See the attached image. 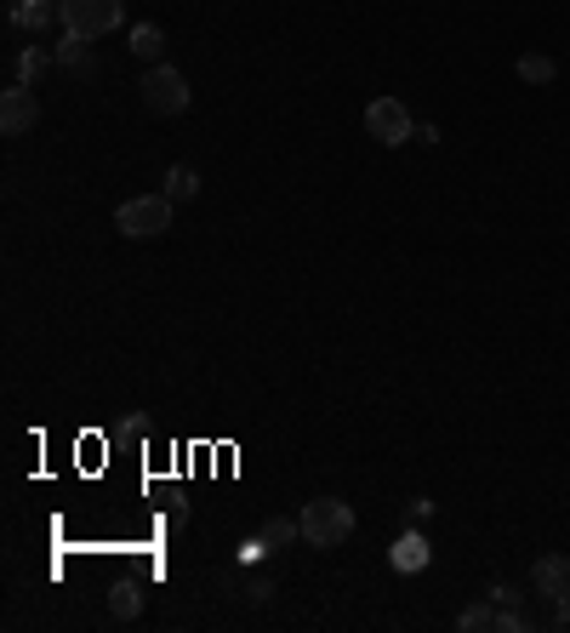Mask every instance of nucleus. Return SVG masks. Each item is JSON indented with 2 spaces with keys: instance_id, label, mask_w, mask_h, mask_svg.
Instances as JSON below:
<instances>
[{
  "instance_id": "nucleus-8",
  "label": "nucleus",
  "mask_w": 570,
  "mask_h": 633,
  "mask_svg": "<svg viewBox=\"0 0 570 633\" xmlns=\"http://www.w3.org/2000/svg\"><path fill=\"white\" fill-rule=\"evenodd\" d=\"M388 559H394V571H399V577H417V571H428L433 548H428V537H422V530H399V537H394V548H388Z\"/></svg>"
},
{
  "instance_id": "nucleus-2",
  "label": "nucleus",
  "mask_w": 570,
  "mask_h": 633,
  "mask_svg": "<svg viewBox=\"0 0 570 633\" xmlns=\"http://www.w3.org/2000/svg\"><path fill=\"white\" fill-rule=\"evenodd\" d=\"M69 35L80 41H104L126 23V0H63V18H57Z\"/></svg>"
},
{
  "instance_id": "nucleus-1",
  "label": "nucleus",
  "mask_w": 570,
  "mask_h": 633,
  "mask_svg": "<svg viewBox=\"0 0 570 633\" xmlns=\"http://www.w3.org/2000/svg\"><path fill=\"white\" fill-rule=\"evenodd\" d=\"M297 519H303V543L309 548H343L354 537V508L343 503V496H314Z\"/></svg>"
},
{
  "instance_id": "nucleus-6",
  "label": "nucleus",
  "mask_w": 570,
  "mask_h": 633,
  "mask_svg": "<svg viewBox=\"0 0 570 633\" xmlns=\"http://www.w3.org/2000/svg\"><path fill=\"white\" fill-rule=\"evenodd\" d=\"M35 120H41V97H35V86H7L0 92V131L7 138H23V131H35Z\"/></svg>"
},
{
  "instance_id": "nucleus-14",
  "label": "nucleus",
  "mask_w": 570,
  "mask_h": 633,
  "mask_svg": "<svg viewBox=\"0 0 570 633\" xmlns=\"http://www.w3.org/2000/svg\"><path fill=\"white\" fill-rule=\"evenodd\" d=\"M496 616H502V605H496V599H485V605H467L456 616V627L462 633H485V627H496Z\"/></svg>"
},
{
  "instance_id": "nucleus-20",
  "label": "nucleus",
  "mask_w": 570,
  "mask_h": 633,
  "mask_svg": "<svg viewBox=\"0 0 570 633\" xmlns=\"http://www.w3.org/2000/svg\"><path fill=\"white\" fill-rule=\"evenodd\" d=\"M491 599H496V605H519L525 593H519V588H508V582H502V588H491Z\"/></svg>"
},
{
  "instance_id": "nucleus-9",
  "label": "nucleus",
  "mask_w": 570,
  "mask_h": 633,
  "mask_svg": "<svg viewBox=\"0 0 570 633\" xmlns=\"http://www.w3.org/2000/svg\"><path fill=\"white\" fill-rule=\"evenodd\" d=\"M52 18H63V0H12V23L18 29H35L41 35Z\"/></svg>"
},
{
  "instance_id": "nucleus-10",
  "label": "nucleus",
  "mask_w": 570,
  "mask_h": 633,
  "mask_svg": "<svg viewBox=\"0 0 570 633\" xmlns=\"http://www.w3.org/2000/svg\"><path fill=\"white\" fill-rule=\"evenodd\" d=\"M92 41H80V35H63V46L52 52L57 57V69H69V75H92L97 63H92V52H86Z\"/></svg>"
},
{
  "instance_id": "nucleus-4",
  "label": "nucleus",
  "mask_w": 570,
  "mask_h": 633,
  "mask_svg": "<svg viewBox=\"0 0 570 633\" xmlns=\"http://www.w3.org/2000/svg\"><path fill=\"white\" fill-rule=\"evenodd\" d=\"M138 92H143L149 115H160V120H172V115L189 109V81H183V69H172V63H154Z\"/></svg>"
},
{
  "instance_id": "nucleus-16",
  "label": "nucleus",
  "mask_w": 570,
  "mask_h": 633,
  "mask_svg": "<svg viewBox=\"0 0 570 633\" xmlns=\"http://www.w3.org/2000/svg\"><path fill=\"white\" fill-rule=\"evenodd\" d=\"M52 63H57V57H46L41 46H29V52L18 57V81H23V86H35V81H41V75L52 69Z\"/></svg>"
},
{
  "instance_id": "nucleus-7",
  "label": "nucleus",
  "mask_w": 570,
  "mask_h": 633,
  "mask_svg": "<svg viewBox=\"0 0 570 633\" xmlns=\"http://www.w3.org/2000/svg\"><path fill=\"white\" fill-rule=\"evenodd\" d=\"M530 588H536V599H548V605H553V599L570 588V559L564 554H542L530 565Z\"/></svg>"
},
{
  "instance_id": "nucleus-13",
  "label": "nucleus",
  "mask_w": 570,
  "mask_h": 633,
  "mask_svg": "<svg viewBox=\"0 0 570 633\" xmlns=\"http://www.w3.org/2000/svg\"><path fill=\"white\" fill-rule=\"evenodd\" d=\"M553 75H559V63H553L548 52H525V57H519V81H525V86H548Z\"/></svg>"
},
{
  "instance_id": "nucleus-5",
  "label": "nucleus",
  "mask_w": 570,
  "mask_h": 633,
  "mask_svg": "<svg viewBox=\"0 0 570 633\" xmlns=\"http://www.w3.org/2000/svg\"><path fill=\"white\" fill-rule=\"evenodd\" d=\"M365 138L406 143V138H417V120L406 115V104H399V97H377V104L365 109Z\"/></svg>"
},
{
  "instance_id": "nucleus-19",
  "label": "nucleus",
  "mask_w": 570,
  "mask_h": 633,
  "mask_svg": "<svg viewBox=\"0 0 570 633\" xmlns=\"http://www.w3.org/2000/svg\"><path fill=\"white\" fill-rule=\"evenodd\" d=\"M160 525H165V530H178V525H189V508H183V503H172V508L160 514Z\"/></svg>"
},
{
  "instance_id": "nucleus-15",
  "label": "nucleus",
  "mask_w": 570,
  "mask_h": 633,
  "mask_svg": "<svg viewBox=\"0 0 570 633\" xmlns=\"http://www.w3.org/2000/svg\"><path fill=\"white\" fill-rule=\"evenodd\" d=\"M165 194H172V200H194L200 194V172H194V165H172V172H165Z\"/></svg>"
},
{
  "instance_id": "nucleus-17",
  "label": "nucleus",
  "mask_w": 570,
  "mask_h": 633,
  "mask_svg": "<svg viewBox=\"0 0 570 633\" xmlns=\"http://www.w3.org/2000/svg\"><path fill=\"white\" fill-rule=\"evenodd\" d=\"M109 611H115L120 622H131V616H138V611H143V593H138V588H131V582H120V588L109 593Z\"/></svg>"
},
{
  "instance_id": "nucleus-12",
  "label": "nucleus",
  "mask_w": 570,
  "mask_h": 633,
  "mask_svg": "<svg viewBox=\"0 0 570 633\" xmlns=\"http://www.w3.org/2000/svg\"><path fill=\"white\" fill-rule=\"evenodd\" d=\"M165 52V35H160V23H138L131 29V57H143V63H160Z\"/></svg>"
},
{
  "instance_id": "nucleus-18",
  "label": "nucleus",
  "mask_w": 570,
  "mask_h": 633,
  "mask_svg": "<svg viewBox=\"0 0 570 633\" xmlns=\"http://www.w3.org/2000/svg\"><path fill=\"white\" fill-rule=\"evenodd\" d=\"M496 627H502V633H525V627H530V616H525L519 605H502V616H496Z\"/></svg>"
},
{
  "instance_id": "nucleus-11",
  "label": "nucleus",
  "mask_w": 570,
  "mask_h": 633,
  "mask_svg": "<svg viewBox=\"0 0 570 633\" xmlns=\"http://www.w3.org/2000/svg\"><path fill=\"white\" fill-rule=\"evenodd\" d=\"M297 537H303V519H286V514H275V519H262V548H268V554H280V548H291Z\"/></svg>"
},
{
  "instance_id": "nucleus-21",
  "label": "nucleus",
  "mask_w": 570,
  "mask_h": 633,
  "mask_svg": "<svg viewBox=\"0 0 570 633\" xmlns=\"http://www.w3.org/2000/svg\"><path fill=\"white\" fill-rule=\"evenodd\" d=\"M553 622H559V627H570V588L553 599Z\"/></svg>"
},
{
  "instance_id": "nucleus-3",
  "label": "nucleus",
  "mask_w": 570,
  "mask_h": 633,
  "mask_svg": "<svg viewBox=\"0 0 570 633\" xmlns=\"http://www.w3.org/2000/svg\"><path fill=\"white\" fill-rule=\"evenodd\" d=\"M115 228L126 240H154L172 228V194H138V200H126V206L115 212Z\"/></svg>"
}]
</instances>
